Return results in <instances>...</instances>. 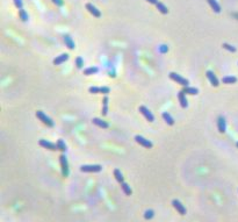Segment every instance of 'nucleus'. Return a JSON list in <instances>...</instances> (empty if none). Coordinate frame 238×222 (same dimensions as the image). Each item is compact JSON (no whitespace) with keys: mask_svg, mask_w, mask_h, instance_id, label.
<instances>
[{"mask_svg":"<svg viewBox=\"0 0 238 222\" xmlns=\"http://www.w3.org/2000/svg\"><path fill=\"white\" fill-rule=\"evenodd\" d=\"M36 118L40 121H42L44 124H47L48 127H53V121L49 118L47 114H44L42 111H37L36 112Z\"/></svg>","mask_w":238,"mask_h":222,"instance_id":"1","label":"nucleus"},{"mask_svg":"<svg viewBox=\"0 0 238 222\" xmlns=\"http://www.w3.org/2000/svg\"><path fill=\"white\" fill-rule=\"evenodd\" d=\"M170 78L172 80H174L176 84H180L182 85V86H188V80L186 79V78H184V77H181L180 75H178V73H176V72H171L170 73Z\"/></svg>","mask_w":238,"mask_h":222,"instance_id":"2","label":"nucleus"},{"mask_svg":"<svg viewBox=\"0 0 238 222\" xmlns=\"http://www.w3.org/2000/svg\"><path fill=\"white\" fill-rule=\"evenodd\" d=\"M59 162H61V166H62V174L63 177H67L69 176V163H67V158L65 155H61L59 157Z\"/></svg>","mask_w":238,"mask_h":222,"instance_id":"3","label":"nucleus"},{"mask_svg":"<svg viewBox=\"0 0 238 222\" xmlns=\"http://www.w3.org/2000/svg\"><path fill=\"white\" fill-rule=\"evenodd\" d=\"M102 170L101 165H81L80 171L81 172H100Z\"/></svg>","mask_w":238,"mask_h":222,"instance_id":"4","label":"nucleus"},{"mask_svg":"<svg viewBox=\"0 0 238 222\" xmlns=\"http://www.w3.org/2000/svg\"><path fill=\"white\" fill-rule=\"evenodd\" d=\"M88 91H89V93H93V94H99V93L108 94L110 90H109V87H107V86H102V87L92 86V87H89V89H88Z\"/></svg>","mask_w":238,"mask_h":222,"instance_id":"5","label":"nucleus"},{"mask_svg":"<svg viewBox=\"0 0 238 222\" xmlns=\"http://www.w3.org/2000/svg\"><path fill=\"white\" fill-rule=\"evenodd\" d=\"M135 141H136V142L138 143V144H141L142 147L148 148V149H150V148H152V143H151V141H149V140H146V138H144L143 136L136 135V136H135Z\"/></svg>","mask_w":238,"mask_h":222,"instance_id":"6","label":"nucleus"},{"mask_svg":"<svg viewBox=\"0 0 238 222\" xmlns=\"http://www.w3.org/2000/svg\"><path fill=\"white\" fill-rule=\"evenodd\" d=\"M140 112H141L142 114L144 115V118H145V119L149 121V122H153V121H154L153 114H152V113L149 111V108H146L145 106H140Z\"/></svg>","mask_w":238,"mask_h":222,"instance_id":"7","label":"nucleus"},{"mask_svg":"<svg viewBox=\"0 0 238 222\" xmlns=\"http://www.w3.org/2000/svg\"><path fill=\"white\" fill-rule=\"evenodd\" d=\"M39 144H40L42 148H45V149H48V150H51V151L58 150L57 144H53V143L49 142V141H47V140H40Z\"/></svg>","mask_w":238,"mask_h":222,"instance_id":"8","label":"nucleus"},{"mask_svg":"<svg viewBox=\"0 0 238 222\" xmlns=\"http://www.w3.org/2000/svg\"><path fill=\"white\" fill-rule=\"evenodd\" d=\"M217 127H218V132L220 133H225L227 132V121H225L224 116H218L217 119Z\"/></svg>","mask_w":238,"mask_h":222,"instance_id":"9","label":"nucleus"},{"mask_svg":"<svg viewBox=\"0 0 238 222\" xmlns=\"http://www.w3.org/2000/svg\"><path fill=\"white\" fill-rule=\"evenodd\" d=\"M206 76H207V78L209 79V81H210V84L213 85V86H215V87H217L218 85H220V80L217 79V77L215 75H214V72L213 71H207L206 72Z\"/></svg>","mask_w":238,"mask_h":222,"instance_id":"10","label":"nucleus"},{"mask_svg":"<svg viewBox=\"0 0 238 222\" xmlns=\"http://www.w3.org/2000/svg\"><path fill=\"white\" fill-rule=\"evenodd\" d=\"M86 8H87V11L89 12V13L92 14L93 16H95V18H100L101 16V13H100V11L94 6L93 4H86Z\"/></svg>","mask_w":238,"mask_h":222,"instance_id":"11","label":"nucleus"},{"mask_svg":"<svg viewBox=\"0 0 238 222\" xmlns=\"http://www.w3.org/2000/svg\"><path fill=\"white\" fill-rule=\"evenodd\" d=\"M172 205H173V207L179 212V213L181 214V215H185L186 214V208H185V206L184 205L181 204L180 201L179 200H176V199H174L172 201Z\"/></svg>","mask_w":238,"mask_h":222,"instance_id":"12","label":"nucleus"},{"mask_svg":"<svg viewBox=\"0 0 238 222\" xmlns=\"http://www.w3.org/2000/svg\"><path fill=\"white\" fill-rule=\"evenodd\" d=\"M178 99H179V102H180V105L182 108H187L188 106V101H187V98H186V93L184 91H180L179 93H178Z\"/></svg>","mask_w":238,"mask_h":222,"instance_id":"13","label":"nucleus"},{"mask_svg":"<svg viewBox=\"0 0 238 222\" xmlns=\"http://www.w3.org/2000/svg\"><path fill=\"white\" fill-rule=\"evenodd\" d=\"M67 59H69V55L67 53H62V55H59L53 59V64L55 65H61L64 62H66Z\"/></svg>","mask_w":238,"mask_h":222,"instance_id":"14","label":"nucleus"},{"mask_svg":"<svg viewBox=\"0 0 238 222\" xmlns=\"http://www.w3.org/2000/svg\"><path fill=\"white\" fill-rule=\"evenodd\" d=\"M92 122L94 124H97L98 127H100V128H102V129H107L108 127H109V124L107 123L106 121L101 120V119H99V118H93Z\"/></svg>","mask_w":238,"mask_h":222,"instance_id":"15","label":"nucleus"},{"mask_svg":"<svg viewBox=\"0 0 238 222\" xmlns=\"http://www.w3.org/2000/svg\"><path fill=\"white\" fill-rule=\"evenodd\" d=\"M63 39H64V43H65V45L69 48V49H75L76 48V45H75V42H73V40L70 37V35H67V34H65V35L63 36Z\"/></svg>","mask_w":238,"mask_h":222,"instance_id":"16","label":"nucleus"},{"mask_svg":"<svg viewBox=\"0 0 238 222\" xmlns=\"http://www.w3.org/2000/svg\"><path fill=\"white\" fill-rule=\"evenodd\" d=\"M207 1H208V4L210 5V7H212V9L215 13H221V6L216 0H207Z\"/></svg>","mask_w":238,"mask_h":222,"instance_id":"17","label":"nucleus"},{"mask_svg":"<svg viewBox=\"0 0 238 222\" xmlns=\"http://www.w3.org/2000/svg\"><path fill=\"white\" fill-rule=\"evenodd\" d=\"M108 101H109V99L108 97H103L102 99V116H106L108 114Z\"/></svg>","mask_w":238,"mask_h":222,"instance_id":"18","label":"nucleus"},{"mask_svg":"<svg viewBox=\"0 0 238 222\" xmlns=\"http://www.w3.org/2000/svg\"><path fill=\"white\" fill-rule=\"evenodd\" d=\"M162 116H163V119L165 120V122L167 124H170V126H173V124H174V119H173L172 115H171L170 113L164 112L163 114H162Z\"/></svg>","mask_w":238,"mask_h":222,"instance_id":"19","label":"nucleus"},{"mask_svg":"<svg viewBox=\"0 0 238 222\" xmlns=\"http://www.w3.org/2000/svg\"><path fill=\"white\" fill-rule=\"evenodd\" d=\"M237 81V78L235 76H227L222 78V83L223 84H235Z\"/></svg>","mask_w":238,"mask_h":222,"instance_id":"20","label":"nucleus"},{"mask_svg":"<svg viewBox=\"0 0 238 222\" xmlns=\"http://www.w3.org/2000/svg\"><path fill=\"white\" fill-rule=\"evenodd\" d=\"M114 176H115V178H116V180H117L120 184H122V183L124 182L123 174H122V172H121L119 169H115L114 170Z\"/></svg>","mask_w":238,"mask_h":222,"instance_id":"21","label":"nucleus"},{"mask_svg":"<svg viewBox=\"0 0 238 222\" xmlns=\"http://www.w3.org/2000/svg\"><path fill=\"white\" fill-rule=\"evenodd\" d=\"M99 72V69L97 67H87L86 70L84 71V75L85 76H91V75H95Z\"/></svg>","mask_w":238,"mask_h":222,"instance_id":"22","label":"nucleus"},{"mask_svg":"<svg viewBox=\"0 0 238 222\" xmlns=\"http://www.w3.org/2000/svg\"><path fill=\"white\" fill-rule=\"evenodd\" d=\"M182 91H184L186 94H190V95H194V94L199 93V90L196 89V87H188V86H186Z\"/></svg>","mask_w":238,"mask_h":222,"instance_id":"23","label":"nucleus"},{"mask_svg":"<svg viewBox=\"0 0 238 222\" xmlns=\"http://www.w3.org/2000/svg\"><path fill=\"white\" fill-rule=\"evenodd\" d=\"M156 7H157V9H158L160 13H163V14H167L168 13V8L163 4V2H160V1L156 5Z\"/></svg>","mask_w":238,"mask_h":222,"instance_id":"24","label":"nucleus"},{"mask_svg":"<svg viewBox=\"0 0 238 222\" xmlns=\"http://www.w3.org/2000/svg\"><path fill=\"white\" fill-rule=\"evenodd\" d=\"M121 187H122V190H123L126 196H131L132 191H131V188H130V186H129L127 183H124V182L122 183V184H121Z\"/></svg>","mask_w":238,"mask_h":222,"instance_id":"25","label":"nucleus"},{"mask_svg":"<svg viewBox=\"0 0 238 222\" xmlns=\"http://www.w3.org/2000/svg\"><path fill=\"white\" fill-rule=\"evenodd\" d=\"M19 16H20V19H21L23 22L28 21V14L26 13V11H25L23 8L19 11Z\"/></svg>","mask_w":238,"mask_h":222,"instance_id":"26","label":"nucleus"},{"mask_svg":"<svg viewBox=\"0 0 238 222\" xmlns=\"http://www.w3.org/2000/svg\"><path fill=\"white\" fill-rule=\"evenodd\" d=\"M57 147H58V150L63 151V152H65L66 151V146H65V143H64L63 140H58L57 141Z\"/></svg>","mask_w":238,"mask_h":222,"instance_id":"27","label":"nucleus"},{"mask_svg":"<svg viewBox=\"0 0 238 222\" xmlns=\"http://www.w3.org/2000/svg\"><path fill=\"white\" fill-rule=\"evenodd\" d=\"M222 47H223L225 50L230 51V53H236V50H237L236 49V47H234V45H231V44H228V43H223Z\"/></svg>","mask_w":238,"mask_h":222,"instance_id":"28","label":"nucleus"},{"mask_svg":"<svg viewBox=\"0 0 238 222\" xmlns=\"http://www.w3.org/2000/svg\"><path fill=\"white\" fill-rule=\"evenodd\" d=\"M153 215H154L153 210H152V209H148V210H145V213H144V219H145V220H151V219L153 218Z\"/></svg>","mask_w":238,"mask_h":222,"instance_id":"29","label":"nucleus"},{"mask_svg":"<svg viewBox=\"0 0 238 222\" xmlns=\"http://www.w3.org/2000/svg\"><path fill=\"white\" fill-rule=\"evenodd\" d=\"M76 67H78V69H81V67H84V61H83V58L81 57L76 58Z\"/></svg>","mask_w":238,"mask_h":222,"instance_id":"30","label":"nucleus"},{"mask_svg":"<svg viewBox=\"0 0 238 222\" xmlns=\"http://www.w3.org/2000/svg\"><path fill=\"white\" fill-rule=\"evenodd\" d=\"M14 5H15V7L20 11V9H22V7H23V4H22V0H14Z\"/></svg>","mask_w":238,"mask_h":222,"instance_id":"31","label":"nucleus"},{"mask_svg":"<svg viewBox=\"0 0 238 222\" xmlns=\"http://www.w3.org/2000/svg\"><path fill=\"white\" fill-rule=\"evenodd\" d=\"M53 1L56 5H58V6H63V1H62V0H53Z\"/></svg>","mask_w":238,"mask_h":222,"instance_id":"32","label":"nucleus"},{"mask_svg":"<svg viewBox=\"0 0 238 222\" xmlns=\"http://www.w3.org/2000/svg\"><path fill=\"white\" fill-rule=\"evenodd\" d=\"M146 1H148V2H150V4H152V5H154V6L159 2L158 0H146Z\"/></svg>","mask_w":238,"mask_h":222,"instance_id":"33","label":"nucleus"},{"mask_svg":"<svg viewBox=\"0 0 238 222\" xmlns=\"http://www.w3.org/2000/svg\"><path fill=\"white\" fill-rule=\"evenodd\" d=\"M236 146H237V147H238V142H237V143H236Z\"/></svg>","mask_w":238,"mask_h":222,"instance_id":"34","label":"nucleus"}]
</instances>
